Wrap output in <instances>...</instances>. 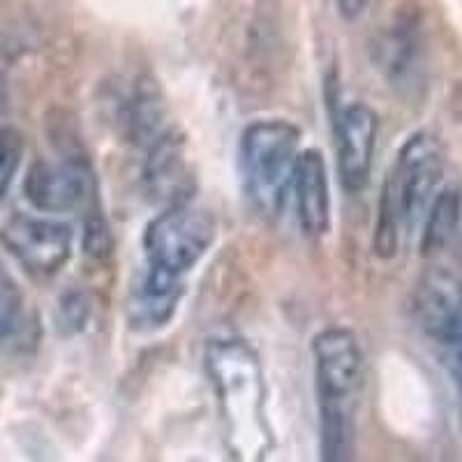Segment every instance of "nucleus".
Returning <instances> with one entry per match:
<instances>
[{"label":"nucleus","instance_id":"obj_6","mask_svg":"<svg viewBox=\"0 0 462 462\" xmlns=\"http://www.w3.org/2000/svg\"><path fill=\"white\" fill-rule=\"evenodd\" d=\"M0 241L19 266L35 278L56 275L72 254V229L51 217L16 213L0 231Z\"/></svg>","mask_w":462,"mask_h":462},{"label":"nucleus","instance_id":"obj_15","mask_svg":"<svg viewBox=\"0 0 462 462\" xmlns=\"http://www.w3.org/2000/svg\"><path fill=\"white\" fill-rule=\"evenodd\" d=\"M382 58H379V68L389 74L393 81H404V77L414 69L416 58V37L407 31H393L379 47Z\"/></svg>","mask_w":462,"mask_h":462},{"label":"nucleus","instance_id":"obj_3","mask_svg":"<svg viewBox=\"0 0 462 462\" xmlns=\"http://www.w3.org/2000/svg\"><path fill=\"white\" fill-rule=\"evenodd\" d=\"M444 176V152L428 132H419L398 152L379 199L374 250L379 257H393L404 234L423 222Z\"/></svg>","mask_w":462,"mask_h":462},{"label":"nucleus","instance_id":"obj_11","mask_svg":"<svg viewBox=\"0 0 462 462\" xmlns=\"http://www.w3.org/2000/svg\"><path fill=\"white\" fill-rule=\"evenodd\" d=\"M291 195L296 199V216L305 234L324 236L331 217V199H328L326 164L319 151L299 152Z\"/></svg>","mask_w":462,"mask_h":462},{"label":"nucleus","instance_id":"obj_14","mask_svg":"<svg viewBox=\"0 0 462 462\" xmlns=\"http://www.w3.org/2000/svg\"><path fill=\"white\" fill-rule=\"evenodd\" d=\"M462 222V195L457 189H441L432 199L426 217H423V238L420 254L428 259L437 257L451 245L457 226Z\"/></svg>","mask_w":462,"mask_h":462},{"label":"nucleus","instance_id":"obj_2","mask_svg":"<svg viewBox=\"0 0 462 462\" xmlns=\"http://www.w3.org/2000/svg\"><path fill=\"white\" fill-rule=\"evenodd\" d=\"M317 400H319L321 457L349 460L354 451L358 395L363 386V352L346 328H326L312 342Z\"/></svg>","mask_w":462,"mask_h":462},{"label":"nucleus","instance_id":"obj_17","mask_svg":"<svg viewBox=\"0 0 462 462\" xmlns=\"http://www.w3.org/2000/svg\"><path fill=\"white\" fill-rule=\"evenodd\" d=\"M88 319V305L81 294H68L60 303V324L68 328H79Z\"/></svg>","mask_w":462,"mask_h":462},{"label":"nucleus","instance_id":"obj_18","mask_svg":"<svg viewBox=\"0 0 462 462\" xmlns=\"http://www.w3.org/2000/svg\"><path fill=\"white\" fill-rule=\"evenodd\" d=\"M368 0H340V7H342V14L345 16H354L365 7Z\"/></svg>","mask_w":462,"mask_h":462},{"label":"nucleus","instance_id":"obj_7","mask_svg":"<svg viewBox=\"0 0 462 462\" xmlns=\"http://www.w3.org/2000/svg\"><path fill=\"white\" fill-rule=\"evenodd\" d=\"M26 199L44 213H68L88 208L95 199V179L88 160L63 155L58 160H37L23 180Z\"/></svg>","mask_w":462,"mask_h":462},{"label":"nucleus","instance_id":"obj_10","mask_svg":"<svg viewBox=\"0 0 462 462\" xmlns=\"http://www.w3.org/2000/svg\"><path fill=\"white\" fill-rule=\"evenodd\" d=\"M143 176L148 192L169 206L185 204L195 192V180L185 162L183 143L171 132H164L162 137L151 143Z\"/></svg>","mask_w":462,"mask_h":462},{"label":"nucleus","instance_id":"obj_19","mask_svg":"<svg viewBox=\"0 0 462 462\" xmlns=\"http://www.w3.org/2000/svg\"><path fill=\"white\" fill-rule=\"evenodd\" d=\"M5 271H3V266H0V282H3V280H5Z\"/></svg>","mask_w":462,"mask_h":462},{"label":"nucleus","instance_id":"obj_8","mask_svg":"<svg viewBox=\"0 0 462 462\" xmlns=\"http://www.w3.org/2000/svg\"><path fill=\"white\" fill-rule=\"evenodd\" d=\"M379 118L368 105L356 102L342 109L336 123V155L342 188L349 195L365 189L377 146Z\"/></svg>","mask_w":462,"mask_h":462},{"label":"nucleus","instance_id":"obj_1","mask_svg":"<svg viewBox=\"0 0 462 462\" xmlns=\"http://www.w3.org/2000/svg\"><path fill=\"white\" fill-rule=\"evenodd\" d=\"M206 368L216 389L231 456L262 460L271 451L266 386L257 354L243 340H217L208 346Z\"/></svg>","mask_w":462,"mask_h":462},{"label":"nucleus","instance_id":"obj_12","mask_svg":"<svg viewBox=\"0 0 462 462\" xmlns=\"http://www.w3.org/2000/svg\"><path fill=\"white\" fill-rule=\"evenodd\" d=\"M183 296V278L146 263L142 280L130 291L127 315L134 328H160L173 317Z\"/></svg>","mask_w":462,"mask_h":462},{"label":"nucleus","instance_id":"obj_16","mask_svg":"<svg viewBox=\"0 0 462 462\" xmlns=\"http://www.w3.org/2000/svg\"><path fill=\"white\" fill-rule=\"evenodd\" d=\"M23 137L14 125L0 123V201L5 199L7 189L22 167Z\"/></svg>","mask_w":462,"mask_h":462},{"label":"nucleus","instance_id":"obj_4","mask_svg":"<svg viewBox=\"0 0 462 462\" xmlns=\"http://www.w3.org/2000/svg\"><path fill=\"white\" fill-rule=\"evenodd\" d=\"M300 132L287 121H257L241 137V179L247 199L278 216L294 183Z\"/></svg>","mask_w":462,"mask_h":462},{"label":"nucleus","instance_id":"obj_5","mask_svg":"<svg viewBox=\"0 0 462 462\" xmlns=\"http://www.w3.org/2000/svg\"><path fill=\"white\" fill-rule=\"evenodd\" d=\"M217 225L208 210L197 206L173 204L160 213L143 234L146 263L183 278L216 241Z\"/></svg>","mask_w":462,"mask_h":462},{"label":"nucleus","instance_id":"obj_13","mask_svg":"<svg viewBox=\"0 0 462 462\" xmlns=\"http://www.w3.org/2000/svg\"><path fill=\"white\" fill-rule=\"evenodd\" d=\"M37 342V319L19 284L5 275L0 282V346L12 352L31 349Z\"/></svg>","mask_w":462,"mask_h":462},{"label":"nucleus","instance_id":"obj_9","mask_svg":"<svg viewBox=\"0 0 462 462\" xmlns=\"http://www.w3.org/2000/svg\"><path fill=\"white\" fill-rule=\"evenodd\" d=\"M414 310L423 331L444 345L462 315V280L447 271L428 273L416 289Z\"/></svg>","mask_w":462,"mask_h":462}]
</instances>
